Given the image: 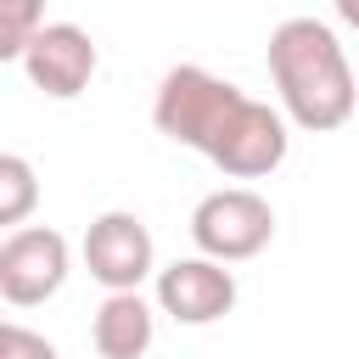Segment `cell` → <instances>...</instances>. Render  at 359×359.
Segmentation results:
<instances>
[{"instance_id":"6da1fadb","label":"cell","mask_w":359,"mask_h":359,"mask_svg":"<svg viewBox=\"0 0 359 359\" xmlns=\"http://www.w3.org/2000/svg\"><path fill=\"white\" fill-rule=\"evenodd\" d=\"M269 79H275L280 112L309 135H331L353 118L359 79L348 67L337 28L320 17H286L269 34Z\"/></svg>"},{"instance_id":"7a4b0ae2","label":"cell","mask_w":359,"mask_h":359,"mask_svg":"<svg viewBox=\"0 0 359 359\" xmlns=\"http://www.w3.org/2000/svg\"><path fill=\"white\" fill-rule=\"evenodd\" d=\"M247 101H252V95H247L241 84H230V79L196 67V62H180V67H168V73L157 79L151 123H157L174 146H191V151H202V157L213 163V151L224 146V135H230V123L241 118Z\"/></svg>"},{"instance_id":"3957f363","label":"cell","mask_w":359,"mask_h":359,"mask_svg":"<svg viewBox=\"0 0 359 359\" xmlns=\"http://www.w3.org/2000/svg\"><path fill=\"white\" fill-rule=\"evenodd\" d=\"M191 241H196V252L213 258V264L258 258V252L275 241V208H269L252 185L208 191V196L191 208Z\"/></svg>"},{"instance_id":"277c9868","label":"cell","mask_w":359,"mask_h":359,"mask_svg":"<svg viewBox=\"0 0 359 359\" xmlns=\"http://www.w3.org/2000/svg\"><path fill=\"white\" fill-rule=\"evenodd\" d=\"M79 252H84L90 280H101L107 292H140V280L157 275V241H151L146 219L129 213V208L95 213L84 241H79Z\"/></svg>"},{"instance_id":"5b68a950","label":"cell","mask_w":359,"mask_h":359,"mask_svg":"<svg viewBox=\"0 0 359 359\" xmlns=\"http://www.w3.org/2000/svg\"><path fill=\"white\" fill-rule=\"evenodd\" d=\"M67 269H73V247L50 224H22L0 241V297L11 309H34L56 297L67 286Z\"/></svg>"},{"instance_id":"8992f818","label":"cell","mask_w":359,"mask_h":359,"mask_svg":"<svg viewBox=\"0 0 359 359\" xmlns=\"http://www.w3.org/2000/svg\"><path fill=\"white\" fill-rule=\"evenodd\" d=\"M157 309L180 325H213L236 309V275L213 258H174L157 269Z\"/></svg>"},{"instance_id":"52a82bcc","label":"cell","mask_w":359,"mask_h":359,"mask_svg":"<svg viewBox=\"0 0 359 359\" xmlns=\"http://www.w3.org/2000/svg\"><path fill=\"white\" fill-rule=\"evenodd\" d=\"M95 39L79 22H45L34 34V45L22 50V73L34 90H45L50 101H73L84 95V84L95 79Z\"/></svg>"},{"instance_id":"ba28073f","label":"cell","mask_w":359,"mask_h":359,"mask_svg":"<svg viewBox=\"0 0 359 359\" xmlns=\"http://www.w3.org/2000/svg\"><path fill=\"white\" fill-rule=\"evenodd\" d=\"M292 151V135H286V112H275L269 101H247L241 118L230 123L224 146L213 151V168L230 174V180H264L286 163Z\"/></svg>"},{"instance_id":"9c48e42d","label":"cell","mask_w":359,"mask_h":359,"mask_svg":"<svg viewBox=\"0 0 359 359\" xmlns=\"http://www.w3.org/2000/svg\"><path fill=\"white\" fill-rule=\"evenodd\" d=\"M157 337V309L140 292H107L95 320H90V342L101 359H146Z\"/></svg>"},{"instance_id":"30bf717a","label":"cell","mask_w":359,"mask_h":359,"mask_svg":"<svg viewBox=\"0 0 359 359\" xmlns=\"http://www.w3.org/2000/svg\"><path fill=\"white\" fill-rule=\"evenodd\" d=\"M34 202H39L34 163H28L22 151H6V157H0V224H6V236L22 230V219L34 213Z\"/></svg>"},{"instance_id":"8fae6325","label":"cell","mask_w":359,"mask_h":359,"mask_svg":"<svg viewBox=\"0 0 359 359\" xmlns=\"http://www.w3.org/2000/svg\"><path fill=\"white\" fill-rule=\"evenodd\" d=\"M39 28H45L39 0H6V6H0V56H6V62H22V50L34 45Z\"/></svg>"},{"instance_id":"7c38bea8","label":"cell","mask_w":359,"mask_h":359,"mask_svg":"<svg viewBox=\"0 0 359 359\" xmlns=\"http://www.w3.org/2000/svg\"><path fill=\"white\" fill-rule=\"evenodd\" d=\"M0 359H62V353H56L50 337H39V331L6 320V325H0Z\"/></svg>"},{"instance_id":"4fadbf2b","label":"cell","mask_w":359,"mask_h":359,"mask_svg":"<svg viewBox=\"0 0 359 359\" xmlns=\"http://www.w3.org/2000/svg\"><path fill=\"white\" fill-rule=\"evenodd\" d=\"M337 11H342V22H353V28H359V0H342Z\"/></svg>"}]
</instances>
